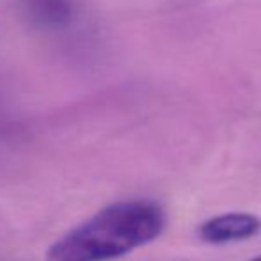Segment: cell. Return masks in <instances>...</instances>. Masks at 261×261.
Masks as SVG:
<instances>
[{
	"label": "cell",
	"mask_w": 261,
	"mask_h": 261,
	"mask_svg": "<svg viewBox=\"0 0 261 261\" xmlns=\"http://www.w3.org/2000/svg\"><path fill=\"white\" fill-rule=\"evenodd\" d=\"M165 226L164 210L148 199L119 201L66 233L46 261H110L153 242Z\"/></svg>",
	"instance_id": "6da1fadb"
},
{
	"label": "cell",
	"mask_w": 261,
	"mask_h": 261,
	"mask_svg": "<svg viewBox=\"0 0 261 261\" xmlns=\"http://www.w3.org/2000/svg\"><path fill=\"white\" fill-rule=\"evenodd\" d=\"M252 261H261V256H259V258H256V259H252Z\"/></svg>",
	"instance_id": "277c9868"
},
{
	"label": "cell",
	"mask_w": 261,
	"mask_h": 261,
	"mask_svg": "<svg viewBox=\"0 0 261 261\" xmlns=\"http://www.w3.org/2000/svg\"><path fill=\"white\" fill-rule=\"evenodd\" d=\"M25 16L34 27L45 31H64L75 21V0H23Z\"/></svg>",
	"instance_id": "3957f363"
},
{
	"label": "cell",
	"mask_w": 261,
	"mask_h": 261,
	"mask_svg": "<svg viewBox=\"0 0 261 261\" xmlns=\"http://www.w3.org/2000/svg\"><path fill=\"white\" fill-rule=\"evenodd\" d=\"M261 231V219L251 213H224L203 222L199 237L208 244L247 240Z\"/></svg>",
	"instance_id": "7a4b0ae2"
}]
</instances>
